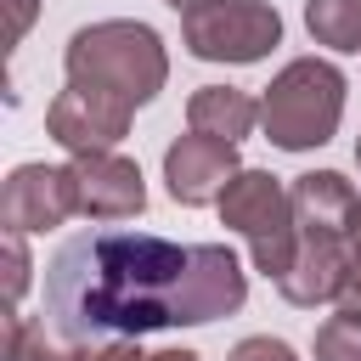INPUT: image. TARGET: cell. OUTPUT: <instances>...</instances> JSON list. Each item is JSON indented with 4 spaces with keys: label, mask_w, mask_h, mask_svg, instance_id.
Instances as JSON below:
<instances>
[{
    "label": "cell",
    "mask_w": 361,
    "mask_h": 361,
    "mask_svg": "<svg viewBox=\"0 0 361 361\" xmlns=\"http://www.w3.org/2000/svg\"><path fill=\"white\" fill-rule=\"evenodd\" d=\"M186 259L192 248L169 237L90 226L45 265V322L73 344H118L152 327H180Z\"/></svg>",
    "instance_id": "cell-1"
},
{
    "label": "cell",
    "mask_w": 361,
    "mask_h": 361,
    "mask_svg": "<svg viewBox=\"0 0 361 361\" xmlns=\"http://www.w3.org/2000/svg\"><path fill=\"white\" fill-rule=\"evenodd\" d=\"M62 68H68V85H90V90H107L113 102H124L130 113L141 102H152L169 79V56H164V39L147 28V23H130V17H107V23H90L68 39L62 51Z\"/></svg>",
    "instance_id": "cell-2"
},
{
    "label": "cell",
    "mask_w": 361,
    "mask_h": 361,
    "mask_svg": "<svg viewBox=\"0 0 361 361\" xmlns=\"http://www.w3.org/2000/svg\"><path fill=\"white\" fill-rule=\"evenodd\" d=\"M344 118V73L327 56H293L259 96V124L282 152L327 147Z\"/></svg>",
    "instance_id": "cell-3"
},
{
    "label": "cell",
    "mask_w": 361,
    "mask_h": 361,
    "mask_svg": "<svg viewBox=\"0 0 361 361\" xmlns=\"http://www.w3.org/2000/svg\"><path fill=\"white\" fill-rule=\"evenodd\" d=\"M220 220L248 243L254 271L282 282L299 254V220H293V192L271 169H237V180L220 197Z\"/></svg>",
    "instance_id": "cell-4"
},
{
    "label": "cell",
    "mask_w": 361,
    "mask_h": 361,
    "mask_svg": "<svg viewBox=\"0 0 361 361\" xmlns=\"http://www.w3.org/2000/svg\"><path fill=\"white\" fill-rule=\"evenodd\" d=\"M180 39L203 62H259L282 45V17L265 0H197L180 11Z\"/></svg>",
    "instance_id": "cell-5"
},
{
    "label": "cell",
    "mask_w": 361,
    "mask_h": 361,
    "mask_svg": "<svg viewBox=\"0 0 361 361\" xmlns=\"http://www.w3.org/2000/svg\"><path fill=\"white\" fill-rule=\"evenodd\" d=\"M130 130V107L113 102L107 90H90V85H68L56 90V102L45 107V135L56 147H68L73 158L85 152H113Z\"/></svg>",
    "instance_id": "cell-6"
},
{
    "label": "cell",
    "mask_w": 361,
    "mask_h": 361,
    "mask_svg": "<svg viewBox=\"0 0 361 361\" xmlns=\"http://www.w3.org/2000/svg\"><path fill=\"white\" fill-rule=\"evenodd\" d=\"M68 214H79V197H73V175L68 164H17L6 175V192H0V220L6 231H51L62 226Z\"/></svg>",
    "instance_id": "cell-7"
},
{
    "label": "cell",
    "mask_w": 361,
    "mask_h": 361,
    "mask_svg": "<svg viewBox=\"0 0 361 361\" xmlns=\"http://www.w3.org/2000/svg\"><path fill=\"white\" fill-rule=\"evenodd\" d=\"M73 175V197H79V214L90 220H135L147 209V180L135 169V158H118V152H85L68 164Z\"/></svg>",
    "instance_id": "cell-8"
},
{
    "label": "cell",
    "mask_w": 361,
    "mask_h": 361,
    "mask_svg": "<svg viewBox=\"0 0 361 361\" xmlns=\"http://www.w3.org/2000/svg\"><path fill=\"white\" fill-rule=\"evenodd\" d=\"M164 180H169V197L186 209L220 203L226 186L237 180V147L209 141V135H180L164 152Z\"/></svg>",
    "instance_id": "cell-9"
},
{
    "label": "cell",
    "mask_w": 361,
    "mask_h": 361,
    "mask_svg": "<svg viewBox=\"0 0 361 361\" xmlns=\"http://www.w3.org/2000/svg\"><path fill=\"white\" fill-rule=\"evenodd\" d=\"M243 299H248V282H243L237 254L226 243H197L186 259V282H180V327L231 316Z\"/></svg>",
    "instance_id": "cell-10"
},
{
    "label": "cell",
    "mask_w": 361,
    "mask_h": 361,
    "mask_svg": "<svg viewBox=\"0 0 361 361\" xmlns=\"http://www.w3.org/2000/svg\"><path fill=\"white\" fill-rule=\"evenodd\" d=\"M350 276V237H327V231H299V254L293 271L276 282V293L288 305H338V288Z\"/></svg>",
    "instance_id": "cell-11"
},
{
    "label": "cell",
    "mask_w": 361,
    "mask_h": 361,
    "mask_svg": "<svg viewBox=\"0 0 361 361\" xmlns=\"http://www.w3.org/2000/svg\"><path fill=\"white\" fill-rule=\"evenodd\" d=\"M288 192H293V220H299V231L350 237L355 220H361V197H355V186H350L338 169H310V175H299Z\"/></svg>",
    "instance_id": "cell-12"
},
{
    "label": "cell",
    "mask_w": 361,
    "mask_h": 361,
    "mask_svg": "<svg viewBox=\"0 0 361 361\" xmlns=\"http://www.w3.org/2000/svg\"><path fill=\"white\" fill-rule=\"evenodd\" d=\"M186 124H192V135H209V141L237 147L259 124V102L248 90H237V85H203L186 102Z\"/></svg>",
    "instance_id": "cell-13"
},
{
    "label": "cell",
    "mask_w": 361,
    "mask_h": 361,
    "mask_svg": "<svg viewBox=\"0 0 361 361\" xmlns=\"http://www.w3.org/2000/svg\"><path fill=\"white\" fill-rule=\"evenodd\" d=\"M6 361H90V344L62 338L45 316H6Z\"/></svg>",
    "instance_id": "cell-14"
},
{
    "label": "cell",
    "mask_w": 361,
    "mask_h": 361,
    "mask_svg": "<svg viewBox=\"0 0 361 361\" xmlns=\"http://www.w3.org/2000/svg\"><path fill=\"white\" fill-rule=\"evenodd\" d=\"M305 28L327 51H361V0H310Z\"/></svg>",
    "instance_id": "cell-15"
},
{
    "label": "cell",
    "mask_w": 361,
    "mask_h": 361,
    "mask_svg": "<svg viewBox=\"0 0 361 361\" xmlns=\"http://www.w3.org/2000/svg\"><path fill=\"white\" fill-rule=\"evenodd\" d=\"M316 361H361V322L333 316L316 327Z\"/></svg>",
    "instance_id": "cell-16"
},
{
    "label": "cell",
    "mask_w": 361,
    "mask_h": 361,
    "mask_svg": "<svg viewBox=\"0 0 361 361\" xmlns=\"http://www.w3.org/2000/svg\"><path fill=\"white\" fill-rule=\"evenodd\" d=\"M28 248H23V231H6V316H17V299L28 288Z\"/></svg>",
    "instance_id": "cell-17"
},
{
    "label": "cell",
    "mask_w": 361,
    "mask_h": 361,
    "mask_svg": "<svg viewBox=\"0 0 361 361\" xmlns=\"http://www.w3.org/2000/svg\"><path fill=\"white\" fill-rule=\"evenodd\" d=\"M231 361H293V350L282 338H243L231 350Z\"/></svg>",
    "instance_id": "cell-18"
},
{
    "label": "cell",
    "mask_w": 361,
    "mask_h": 361,
    "mask_svg": "<svg viewBox=\"0 0 361 361\" xmlns=\"http://www.w3.org/2000/svg\"><path fill=\"white\" fill-rule=\"evenodd\" d=\"M338 316L361 322V265H350V276H344V288H338Z\"/></svg>",
    "instance_id": "cell-19"
},
{
    "label": "cell",
    "mask_w": 361,
    "mask_h": 361,
    "mask_svg": "<svg viewBox=\"0 0 361 361\" xmlns=\"http://www.w3.org/2000/svg\"><path fill=\"white\" fill-rule=\"evenodd\" d=\"M6 11H11V45H23V34H28L34 11H39V0H6Z\"/></svg>",
    "instance_id": "cell-20"
},
{
    "label": "cell",
    "mask_w": 361,
    "mask_h": 361,
    "mask_svg": "<svg viewBox=\"0 0 361 361\" xmlns=\"http://www.w3.org/2000/svg\"><path fill=\"white\" fill-rule=\"evenodd\" d=\"M147 361H197L192 350H158V355H147Z\"/></svg>",
    "instance_id": "cell-21"
},
{
    "label": "cell",
    "mask_w": 361,
    "mask_h": 361,
    "mask_svg": "<svg viewBox=\"0 0 361 361\" xmlns=\"http://www.w3.org/2000/svg\"><path fill=\"white\" fill-rule=\"evenodd\" d=\"M350 265H361V220H355V231H350Z\"/></svg>",
    "instance_id": "cell-22"
},
{
    "label": "cell",
    "mask_w": 361,
    "mask_h": 361,
    "mask_svg": "<svg viewBox=\"0 0 361 361\" xmlns=\"http://www.w3.org/2000/svg\"><path fill=\"white\" fill-rule=\"evenodd\" d=\"M164 6H175V11H192V6H197V0H164Z\"/></svg>",
    "instance_id": "cell-23"
},
{
    "label": "cell",
    "mask_w": 361,
    "mask_h": 361,
    "mask_svg": "<svg viewBox=\"0 0 361 361\" xmlns=\"http://www.w3.org/2000/svg\"><path fill=\"white\" fill-rule=\"evenodd\" d=\"M355 164H361V141H355Z\"/></svg>",
    "instance_id": "cell-24"
}]
</instances>
